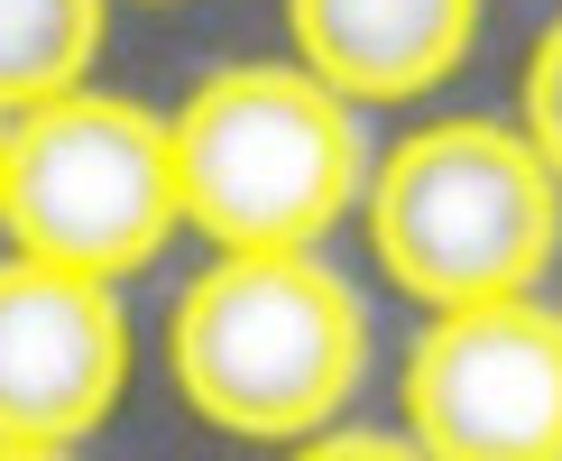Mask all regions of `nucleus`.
Instances as JSON below:
<instances>
[{"label": "nucleus", "mask_w": 562, "mask_h": 461, "mask_svg": "<svg viewBox=\"0 0 562 461\" xmlns=\"http://www.w3.org/2000/svg\"><path fill=\"white\" fill-rule=\"evenodd\" d=\"M167 351L203 425L249 443H304L360 387L369 323L314 249H222L184 286Z\"/></svg>", "instance_id": "nucleus-1"}, {"label": "nucleus", "mask_w": 562, "mask_h": 461, "mask_svg": "<svg viewBox=\"0 0 562 461\" xmlns=\"http://www.w3.org/2000/svg\"><path fill=\"white\" fill-rule=\"evenodd\" d=\"M562 240V176L526 130L498 121H425L379 157L369 249L415 305H488L535 295Z\"/></svg>", "instance_id": "nucleus-2"}, {"label": "nucleus", "mask_w": 562, "mask_h": 461, "mask_svg": "<svg viewBox=\"0 0 562 461\" xmlns=\"http://www.w3.org/2000/svg\"><path fill=\"white\" fill-rule=\"evenodd\" d=\"M167 138L176 203L213 249H314L360 194V121L304 65H231Z\"/></svg>", "instance_id": "nucleus-3"}, {"label": "nucleus", "mask_w": 562, "mask_h": 461, "mask_svg": "<svg viewBox=\"0 0 562 461\" xmlns=\"http://www.w3.org/2000/svg\"><path fill=\"white\" fill-rule=\"evenodd\" d=\"M0 222H10L19 259L102 277V286L148 268L184 222L167 121L83 83L19 111L0 138Z\"/></svg>", "instance_id": "nucleus-4"}, {"label": "nucleus", "mask_w": 562, "mask_h": 461, "mask_svg": "<svg viewBox=\"0 0 562 461\" xmlns=\"http://www.w3.org/2000/svg\"><path fill=\"white\" fill-rule=\"evenodd\" d=\"M406 443L425 461H562V314L535 295L442 305L406 351Z\"/></svg>", "instance_id": "nucleus-5"}, {"label": "nucleus", "mask_w": 562, "mask_h": 461, "mask_svg": "<svg viewBox=\"0 0 562 461\" xmlns=\"http://www.w3.org/2000/svg\"><path fill=\"white\" fill-rule=\"evenodd\" d=\"M130 379V323L102 277L0 259V443H75Z\"/></svg>", "instance_id": "nucleus-6"}, {"label": "nucleus", "mask_w": 562, "mask_h": 461, "mask_svg": "<svg viewBox=\"0 0 562 461\" xmlns=\"http://www.w3.org/2000/svg\"><path fill=\"white\" fill-rule=\"evenodd\" d=\"M286 29L341 102H415L471 56L480 0H286Z\"/></svg>", "instance_id": "nucleus-7"}, {"label": "nucleus", "mask_w": 562, "mask_h": 461, "mask_svg": "<svg viewBox=\"0 0 562 461\" xmlns=\"http://www.w3.org/2000/svg\"><path fill=\"white\" fill-rule=\"evenodd\" d=\"M102 0H0V111H37L83 83Z\"/></svg>", "instance_id": "nucleus-8"}, {"label": "nucleus", "mask_w": 562, "mask_h": 461, "mask_svg": "<svg viewBox=\"0 0 562 461\" xmlns=\"http://www.w3.org/2000/svg\"><path fill=\"white\" fill-rule=\"evenodd\" d=\"M526 138H535V157L562 176V19L544 29V46L526 56Z\"/></svg>", "instance_id": "nucleus-9"}, {"label": "nucleus", "mask_w": 562, "mask_h": 461, "mask_svg": "<svg viewBox=\"0 0 562 461\" xmlns=\"http://www.w3.org/2000/svg\"><path fill=\"white\" fill-rule=\"evenodd\" d=\"M286 461H425L415 443H396V434H369V425H341V434H304Z\"/></svg>", "instance_id": "nucleus-10"}, {"label": "nucleus", "mask_w": 562, "mask_h": 461, "mask_svg": "<svg viewBox=\"0 0 562 461\" xmlns=\"http://www.w3.org/2000/svg\"><path fill=\"white\" fill-rule=\"evenodd\" d=\"M0 461H65L56 443H0Z\"/></svg>", "instance_id": "nucleus-11"}, {"label": "nucleus", "mask_w": 562, "mask_h": 461, "mask_svg": "<svg viewBox=\"0 0 562 461\" xmlns=\"http://www.w3.org/2000/svg\"><path fill=\"white\" fill-rule=\"evenodd\" d=\"M0 138H10V130H0Z\"/></svg>", "instance_id": "nucleus-12"}]
</instances>
